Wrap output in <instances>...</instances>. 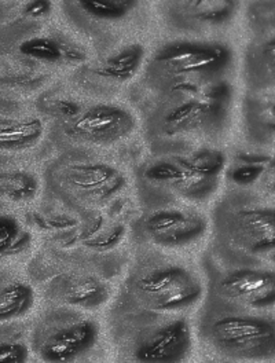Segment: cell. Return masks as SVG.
<instances>
[{"mask_svg":"<svg viewBox=\"0 0 275 363\" xmlns=\"http://www.w3.org/2000/svg\"><path fill=\"white\" fill-rule=\"evenodd\" d=\"M231 98L228 80L201 90L159 96V104L147 118V139L155 153L187 152L216 139L226 128Z\"/></svg>","mask_w":275,"mask_h":363,"instance_id":"obj_1","label":"cell"},{"mask_svg":"<svg viewBox=\"0 0 275 363\" xmlns=\"http://www.w3.org/2000/svg\"><path fill=\"white\" fill-rule=\"evenodd\" d=\"M109 329L124 362L186 363L193 352L187 318L142 308L121 292L109 313Z\"/></svg>","mask_w":275,"mask_h":363,"instance_id":"obj_2","label":"cell"},{"mask_svg":"<svg viewBox=\"0 0 275 363\" xmlns=\"http://www.w3.org/2000/svg\"><path fill=\"white\" fill-rule=\"evenodd\" d=\"M226 161V155L215 147L156 155L137 172L139 194L149 208L203 203L215 193Z\"/></svg>","mask_w":275,"mask_h":363,"instance_id":"obj_3","label":"cell"},{"mask_svg":"<svg viewBox=\"0 0 275 363\" xmlns=\"http://www.w3.org/2000/svg\"><path fill=\"white\" fill-rule=\"evenodd\" d=\"M211 252L230 263L266 266L274 257L273 205L244 190L225 196L212 212Z\"/></svg>","mask_w":275,"mask_h":363,"instance_id":"obj_4","label":"cell"},{"mask_svg":"<svg viewBox=\"0 0 275 363\" xmlns=\"http://www.w3.org/2000/svg\"><path fill=\"white\" fill-rule=\"evenodd\" d=\"M197 330L206 347L229 362H267L274 358L275 322L270 313L245 310L206 297Z\"/></svg>","mask_w":275,"mask_h":363,"instance_id":"obj_5","label":"cell"},{"mask_svg":"<svg viewBox=\"0 0 275 363\" xmlns=\"http://www.w3.org/2000/svg\"><path fill=\"white\" fill-rule=\"evenodd\" d=\"M232 62V50L225 43L175 40L153 52L145 68V83L157 96L201 90L226 80Z\"/></svg>","mask_w":275,"mask_h":363,"instance_id":"obj_6","label":"cell"},{"mask_svg":"<svg viewBox=\"0 0 275 363\" xmlns=\"http://www.w3.org/2000/svg\"><path fill=\"white\" fill-rule=\"evenodd\" d=\"M203 278L184 262L159 252L137 256L121 294L142 308L182 314L204 297Z\"/></svg>","mask_w":275,"mask_h":363,"instance_id":"obj_7","label":"cell"},{"mask_svg":"<svg viewBox=\"0 0 275 363\" xmlns=\"http://www.w3.org/2000/svg\"><path fill=\"white\" fill-rule=\"evenodd\" d=\"M45 181L57 200L79 212L109 204L127 186V177L115 164L76 150L54 160L47 167Z\"/></svg>","mask_w":275,"mask_h":363,"instance_id":"obj_8","label":"cell"},{"mask_svg":"<svg viewBox=\"0 0 275 363\" xmlns=\"http://www.w3.org/2000/svg\"><path fill=\"white\" fill-rule=\"evenodd\" d=\"M101 341V325L89 311L57 306L36 319L29 348L43 363H82Z\"/></svg>","mask_w":275,"mask_h":363,"instance_id":"obj_9","label":"cell"},{"mask_svg":"<svg viewBox=\"0 0 275 363\" xmlns=\"http://www.w3.org/2000/svg\"><path fill=\"white\" fill-rule=\"evenodd\" d=\"M206 297L216 301L269 313L274 308V270L267 266L230 263L211 250L204 259Z\"/></svg>","mask_w":275,"mask_h":363,"instance_id":"obj_10","label":"cell"},{"mask_svg":"<svg viewBox=\"0 0 275 363\" xmlns=\"http://www.w3.org/2000/svg\"><path fill=\"white\" fill-rule=\"evenodd\" d=\"M58 120L52 134L55 142L76 152L112 147L137 128L134 113L116 104H95Z\"/></svg>","mask_w":275,"mask_h":363,"instance_id":"obj_11","label":"cell"},{"mask_svg":"<svg viewBox=\"0 0 275 363\" xmlns=\"http://www.w3.org/2000/svg\"><path fill=\"white\" fill-rule=\"evenodd\" d=\"M135 231L145 242L165 250H178L198 242L208 231V220L194 209L165 205L145 212L138 220Z\"/></svg>","mask_w":275,"mask_h":363,"instance_id":"obj_12","label":"cell"},{"mask_svg":"<svg viewBox=\"0 0 275 363\" xmlns=\"http://www.w3.org/2000/svg\"><path fill=\"white\" fill-rule=\"evenodd\" d=\"M45 296L57 306L94 311L111 297V288L102 277L79 266L55 272L45 285Z\"/></svg>","mask_w":275,"mask_h":363,"instance_id":"obj_13","label":"cell"},{"mask_svg":"<svg viewBox=\"0 0 275 363\" xmlns=\"http://www.w3.org/2000/svg\"><path fill=\"white\" fill-rule=\"evenodd\" d=\"M69 20L91 36L121 30L135 20L142 0H64Z\"/></svg>","mask_w":275,"mask_h":363,"instance_id":"obj_14","label":"cell"},{"mask_svg":"<svg viewBox=\"0 0 275 363\" xmlns=\"http://www.w3.org/2000/svg\"><path fill=\"white\" fill-rule=\"evenodd\" d=\"M145 55V47L140 43L124 45L90 65L82 67L76 73V82L84 90L103 95L128 83L142 67Z\"/></svg>","mask_w":275,"mask_h":363,"instance_id":"obj_15","label":"cell"},{"mask_svg":"<svg viewBox=\"0 0 275 363\" xmlns=\"http://www.w3.org/2000/svg\"><path fill=\"white\" fill-rule=\"evenodd\" d=\"M240 0H169L165 18L182 32H206L229 25L237 16Z\"/></svg>","mask_w":275,"mask_h":363,"instance_id":"obj_16","label":"cell"},{"mask_svg":"<svg viewBox=\"0 0 275 363\" xmlns=\"http://www.w3.org/2000/svg\"><path fill=\"white\" fill-rule=\"evenodd\" d=\"M46 125L36 116L0 117V155L23 156L39 147Z\"/></svg>","mask_w":275,"mask_h":363,"instance_id":"obj_17","label":"cell"},{"mask_svg":"<svg viewBox=\"0 0 275 363\" xmlns=\"http://www.w3.org/2000/svg\"><path fill=\"white\" fill-rule=\"evenodd\" d=\"M18 51L26 61L39 65H70L84 60V54L74 43L51 35L28 39L20 45Z\"/></svg>","mask_w":275,"mask_h":363,"instance_id":"obj_18","label":"cell"},{"mask_svg":"<svg viewBox=\"0 0 275 363\" xmlns=\"http://www.w3.org/2000/svg\"><path fill=\"white\" fill-rule=\"evenodd\" d=\"M35 303V288L26 279L11 274H0V325L26 317Z\"/></svg>","mask_w":275,"mask_h":363,"instance_id":"obj_19","label":"cell"},{"mask_svg":"<svg viewBox=\"0 0 275 363\" xmlns=\"http://www.w3.org/2000/svg\"><path fill=\"white\" fill-rule=\"evenodd\" d=\"M245 77L256 92L274 86V38L253 42L245 55Z\"/></svg>","mask_w":275,"mask_h":363,"instance_id":"obj_20","label":"cell"},{"mask_svg":"<svg viewBox=\"0 0 275 363\" xmlns=\"http://www.w3.org/2000/svg\"><path fill=\"white\" fill-rule=\"evenodd\" d=\"M247 134L256 143H270L274 136L273 98L249 96L245 104Z\"/></svg>","mask_w":275,"mask_h":363,"instance_id":"obj_21","label":"cell"},{"mask_svg":"<svg viewBox=\"0 0 275 363\" xmlns=\"http://www.w3.org/2000/svg\"><path fill=\"white\" fill-rule=\"evenodd\" d=\"M32 244V234L20 218L0 211V259L25 253Z\"/></svg>","mask_w":275,"mask_h":363,"instance_id":"obj_22","label":"cell"},{"mask_svg":"<svg viewBox=\"0 0 275 363\" xmlns=\"http://www.w3.org/2000/svg\"><path fill=\"white\" fill-rule=\"evenodd\" d=\"M38 178L26 171L0 172V199L14 204H26L36 199L39 193Z\"/></svg>","mask_w":275,"mask_h":363,"instance_id":"obj_23","label":"cell"},{"mask_svg":"<svg viewBox=\"0 0 275 363\" xmlns=\"http://www.w3.org/2000/svg\"><path fill=\"white\" fill-rule=\"evenodd\" d=\"M29 342L20 333L0 335V363H28Z\"/></svg>","mask_w":275,"mask_h":363,"instance_id":"obj_24","label":"cell"},{"mask_svg":"<svg viewBox=\"0 0 275 363\" xmlns=\"http://www.w3.org/2000/svg\"><path fill=\"white\" fill-rule=\"evenodd\" d=\"M262 165L259 164H244L241 167L234 168L230 172V178L234 181V183L240 184V186H248L252 184L253 182L257 181L262 172Z\"/></svg>","mask_w":275,"mask_h":363,"instance_id":"obj_25","label":"cell"},{"mask_svg":"<svg viewBox=\"0 0 275 363\" xmlns=\"http://www.w3.org/2000/svg\"><path fill=\"white\" fill-rule=\"evenodd\" d=\"M226 363H237V362H226Z\"/></svg>","mask_w":275,"mask_h":363,"instance_id":"obj_26","label":"cell"}]
</instances>
